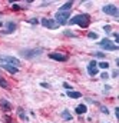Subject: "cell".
Wrapping results in <instances>:
<instances>
[{
  "label": "cell",
  "instance_id": "1",
  "mask_svg": "<svg viewBox=\"0 0 119 123\" xmlns=\"http://www.w3.org/2000/svg\"><path fill=\"white\" fill-rule=\"evenodd\" d=\"M69 25H78L79 27H82V29H86L88 26L90 25V16L88 13H82V14H76V16H73L69 22H67Z\"/></svg>",
  "mask_w": 119,
  "mask_h": 123
},
{
  "label": "cell",
  "instance_id": "2",
  "mask_svg": "<svg viewBox=\"0 0 119 123\" xmlns=\"http://www.w3.org/2000/svg\"><path fill=\"white\" fill-rule=\"evenodd\" d=\"M43 53V49L42 47H34V49H23V50H20V56L23 57V59H34V57H39L40 55Z\"/></svg>",
  "mask_w": 119,
  "mask_h": 123
},
{
  "label": "cell",
  "instance_id": "3",
  "mask_svg": "<svg viewBox=\"0 0 119 123\" xmlns=\"http://www.w3.org/2000/svg\"><path fill=\"white\" fill-rule=\"evenodd\" d=\"M102 49H105V50H108V52H115V50H118L119 47H118V44H115L112 40H109L108 37L106 39H102L99 43H98Z\"/></svg>",
  "mask_w": 119,
  "mask_h": 123
},
{
  "label": "cell",
  "instance_id": "4",
  "mask_svg": "<svg viewBox=\"0 0 119 123\" xmlns=\"http://www.w3.org/2000/svg\"><path fill=\"white\" fill-rule=\"evenodd\" d=\"M69 19H70V12H58L55 14V22L59 26L60 25H66L69 22Z\"/></svg>",
  "mask_w": 119,
  "mask_h": 123
},
{
  "label": "cell",
  "instance_id": "5",
  "mask_svg": "<svg viewBox=\"0 0 119 123\" xmlns=\"http://www.w3.org/2000/svg\"><path fill=\"white\" fill-rule=\"evenodd\" d=\"M0 63H7V64H12L17 69H19V66H22V62L13 56H0Z\"/></svg>",
  "mask_w": 119,
  "mask_h": 123
},
{
  "label": "cell",
  "instance_id": "6",
  "mask_svg": "<svg viewBox=\"0 0 119 123\" xmlns=\"http://www.w3.org/2000/svg\"><path fill=\"white\" fill-rule=\"evenodd\" d=\"M102 12H103L105 14H109V16H113V17H118V14H119L118 7L113 6V4H105V6L102 7Z\"/></svg>",
  "mask_w": 119,
  "mask_h": 123
},
{
  "label": "cell",
  "instance_id": "7",
  "mask_svg": "<svg viewBox=\"0 0 119 123\" xmlns=\"http://www.w3.org/2000/svg\"><path fill=\"white\" fill-rule=\"evenodd\" d=\"M40 23H42V26H43V27H46V29H52V30H55V29H58V27H59V25L55 22V19L43 17V19L40 20Z\"/></svg>",
  "mask_w": 119,
  "mask_h": 123
},
{
  "label": "cell",
  "instance_id": "8",
  "mask_svg": "<svg viewBox=\"0 0 119 123\" xmlns=\"http://www.w3.org/2000/svg\"><path fill=\"white\" fill-rule=\"evenodd\" d=\"M49 57L52 60H56V62H67V55L65 53H60V52H53V53H49Z\"/></svg>",
  "mask_w": 119,
  "mask_h": 123
},
{
  "label": "cell",
  "instance_id": "9",
  "mask_svg": "<svg viewBox=\"0 0 119 123\" xmlns=\"http://www.w3.org/2000/svg\"><path fill=\"white\" fill-rule=\"evenodd\" d=\"M88 73H89L90 76H96V74H98V63L95 60H92L89 63V66H88Z\"/></svg>",
  "mask_w": 119,
  "mask_h": 123
},
{
  "label": "cell",
  "instance_id": "10",
  "mask_svg": "<svg viewBox=\"0 0 119 123\" xmlns=\"http://www.w3.org/2000/svg\"><path fill=\"white\" fill-rule=\"evenodd\" d=\"M0 67H1V69H4V70H7L10 74H16V73L19 72V69H17V67H14V66H12V64H7V63H1V64H0Z\"/></svg>",
  "mask_w": 119,
  "mask_h": 123
},
{
  "label": "cell",
  "instance_id": "11",
  "mask_svg": "<svg viewBox=\"0 0 119 123\" xmlns=\"http://www.w3.org/2000/svg\"><path fill=\"white\" fill-rule=\"evenodd\" d=\"M4 26H6V30L1 31L3 34H4V33H6V34H9V33H13V31L16 30V27H17L14 22H6V23H4Z\"/></svg>",
  "mask_w": 119,
  "mask_h": 123
},
{
  "label": "cell",
  "instance_id": "12",
  "mask_svg": "<svg viewBox=\"0 0 119 123\" xmlns=\"http://www.w3.org/2000/svg\"><path fill=\"white\" fill-rule=\"evenodd\" d=\"M0 106H1V109H3L4 112H10V110H12V105H10V102L6 100V99H0Z\"/></svg>",
  "mask_w": 119,
  "mask_h": 123
},
{
  "label": "cell",
  "instance_id": "13",
  "mask_svg": "<svg viewBox=\"0 0 119 123\" xmlns=\"http://www.w3.org/2000/svg\"><path fill=\"white\" fill-rule=\"evenodd\" d=\"M75 112H76L78 115H83V113L88 112V107H86V105H78L76 109H75Z\"/></svg>",
  "mask_w": 119,
  "mask_h": 123
},
{
  "label": "cell",
  "instance_id": "14",
  "mask_svg": "<svg viewBox=\"0 0 119 123\" xmlns=\"http://www.w3.org/2000/svg\"><path fill=\"white\" fill-rule=\"evenodd\" d=\"M72 6H73V1H66L65 4H62L59 9V12H69L70 9H72Z\"/></svg>",
  "mask_w": 119,
  "mask_h": 123
},
{
  "label": "cell",
  "instance_id": "15",
  "mask_svg": "<svg viewBox=\"0 0 119 123\" xmlns=\"http://www.w3.org/2000/svg\"><path fill=\"white\" fill-rule=\"evenodd\" d=\"M67 96L70 99H80L82 97V93L80 92H73V90H67Z\"/></svg>",
  "mask_w": 119,
  "mask_h": 123
},
{
  "label": "cell",
  "instance_id": "16",
  "mask_svg": "<svg viewBox=\"0 0 119 123\" xmlns=\"http://www.w3.org/2000/svg\"><path fill=\"white\" fill-rule=\"evenodd\" d=\"M17 115H19V117H20L22 120H25V122H27V120H29V117L26 116V113H25V110H23L22 107H19V109H17Z\"/></svg>",
  "mask_w": 119,
  "mask_h": 123
},
{
  "label": "cell",
  "instance_id": "17",
  "mask_svg": "<svg viewBox=\"0 0 119 123\" xmlns=\"http://www.w3.org/2000/svg\"><path fill=\"white\" fill-rule=\"evenodd\" d=\"M62 119H63V120H72L73 117H72V115H70V112H69L67 109H65V110L62 112Z\"/></svg>",
  "mask_w": 119,
  "mask_h": 123
},
{
  "label": "cell",
  "instance_id": "18",
  "mask_svg": "<svg viewBox=\"0 0 119 123\" xmlns=\"http://www.w3.org/2000/svg\"><path fill=\"white\" fill-rule=\"evenodd\" d=\"M0 87H3V89H9V83H7L1 76H0Z\"/></svg>",
  "mask_w": 119,
  "mask_h": 123
},
{
  "label": "cell",
  "instance_id": "19",
  "mask_svg": "<svg viewBox=\"0 0 119 123\" xmlns=\"http://www.w3.org/2000/svg\"><path fill=\"white\" fill-rule=\"evenodd\" d=\"M98 66H99L100 69H103V70H106V69L109 67V63H108V62H100V63H99Z\"/></svg>",
  "mask_w": 119,
  "mask_h": 123
},
{
  "label": "cell",
  "instance_id": "20",
  "mask_svg": "<svg viewBox=\"0 0 119 123\" xmlns=\"http://www.w3.org/2000/svg\"><path fill=\"white\" fill-rule=\"evenodd\" d=\"M63 34H65V36H67V37H75V36H76L73 31H70V30H65V31H63Z\"/></svg>",
  "mask_w": 119,
  "mask_h": 123
},
{
  "label": "cell",
  "instance_id": "21",
  "mask_svg": "<svg viewBox=\"0 0 119 123\" xmlns=\"http://www.w3.org/2000/svg\"><path fill=\"white\" fill-rule=\"evenodd\" d=\"M88 37H89V39H93V40H96V39H98V33L89 31V33H88Z\"/></svg>",
  "mask_w": 119,
  "mask_h": 123
},
{
  "label": "cell",
  "instance_id": "22",
  "mask_svg": "<svg viewBox=\"0 0 119 123\" xmlns=\"http://www.w3.org/2000/svg\"><path fill=\"white\" fill-rule=\"evenodd\" d=\"M100 112H102L103 115H109V110H108L106 106H100Z\"/></svg>",
  "mask_w": 119,
  "mask_h": 123
},
{
  "label": "cell",
  "instance_id": "23",
  "mask_svg": "<svg viewBox=\"0 0 119 123\" xmlns=\"http://www.w3.org/2000/svg\"><path fill=\"white\" fill-rule=\"evenodd\" d=\"M95 56H96L98 59H105V55H103L102 52H96V53H95Z\"/></svg>",
  "mask_w": 119,
  "mask_h": 123
},
{
  "label": "cell",
  "instance_id": "24",
  "mask_svg": "<svg viewBox=\"0 0 119 123\" xmlns=\"http://www.w3.org/2000/svg\"><path fill=\"white\" fill-rule=\"evenodd\" d=\"M109 77H111V76H109L106 72H103V73L100 74V79H103V80H106V79H109Z\"/></svg>",
  "mask_w": 119,
  "mask_h": 123
},
{
  "label": "cell",
  "instance_id": "25",
  "mask_svg": "<svg viewBox=\"0 0 119 123\" xmlns=\"http://www.w3.org/2000/svg\"><path fill=\"white\" fill-rule=\"evenodd\" d=\"M27 23H30V25H37V23H39V20H37V19H29V20H27Z\"/></svg>",
  "mask_w": 119,
  "mask_h": 123
},
{
  "label": "cell",
  "instance_id": "26",
  "mask_svg": "<svg viewBox=\"0 0 119 123\" xmlns=\"http://www.w3.org/2000/svg\"><path fill=\"white\" fill-rule=\"evenodd\" d=\"M63 87H65V89H67V90H72V89H73V87H72V86H70L69 83H66V82L63 83Z\"/></svg>",
  "mask_w": 119,
  "mask_h": 123
},
{
  "label": "cell",
  "instance_id": "27",
  "mask_svg": "<svg viewBox=\"0 0 119 123\" xmlns=\"http://www.w3.org/2000/svg\"><path fill=\"white\" fill-rule=\"evenodd\" d=\"M12 9H13V10H16V12H17V10H22V7H20L19 4H13V6H12Z\"/></svg>",
  "mask_w": 119,
  "mask_h": 123
},
{
  "label": "cell",
  "instance_id": "28",
  "mask_svg": "<svg viewBox=\"0 0 119 123\" xmlns=\"http://www.w3.org/2000/svg\"><path fill=\"white\" fill-rule=\"evenodd\" d=\"M111 29H112V27H111L109 25H106V26H103V30L106 31V33H109V31H111Z\"/></svg>",
  "mask_w": 119,
  "mask_h": 123
},
{
  "label": "cell",
  "instance_id": "29",
  "mask_svg": "<svg viewBox=\"0 0 119 123\" xmlns=\"http://www.w3.org/2000/svg\"><path fill=\"white\" fill-rule=\"evenodd\" d=\"M40 86H42V87H46V89H50V85H47V83H45V82L40 83Z\"/></svg>",
  "mask_w": 119,
  "mask_h": 123
},
{
  "label": "cell",
  "instance_id": "30",
  "mask_svg": "<svg viewBox=\"0 0 119 123\" xmlns=\"http://www.w3.org/2000/svg\"><path fill=\"white\" fill-rule=\"evenodd\" d=\"M103 89H105V92H109V90H111V89H112V87H111V86H109V85H106V86H105V87H103Z\"/></svg>",
  "mask_w": 119,
  "mask_h": 123
},
{
  "label": "cell",
  "instance_id": "31",
  "mask_svg": "<svg viewBox=\"0 0 119 123\" xmlns=\"http://www.w3.org/2000/svg\"><path fill=\"white\" fill-rule=\"evenodd\" d=\"M118 70H113V72H112V77H116V76H118Z\"/></svg>",
  "mask_w": 119,
  "mask_h": 123
},
{
  "label": "cell",
  "instance_id": "32",
  "mask_svg": "<svg viewBox=\"0 0 119 123\" xmlns=\"http://www.w3.org/2000/svg\"><path fill=\"white\" fill-rule=\"evenodd\" d=\"M85 100H86V102H88V103H95V100H92V99H89V97H86V99H85Z\"/></svg>",
  "mask_w": 119,
  "mask_h": 123
},
{
  "label": "cell",
  "instance_id": "33",
  "mask_svg": "<svg viewBox=\"0 0 119 123\" xmlns=\"http://www.w3.org/2000/svg\"><path fill=\"white\" fill-rule=\"evenodd\" d=\"M115 115H116V117H119V107L115 109Z\"/></svg>",
  "mask_w": 119,
  "mask_h": 123
},
{
  "label": "cell",
  "instance_id": "34",
  "mask_svg": "<svg viewBox=\"0 0 119 123\" xmlns=\"http://www.w3.org/2000/svg\"><path fill=\"white\" fill-rule=\"evenodd\" d=\"M49 4H50V1H43L42 3V6H49Z\"/></svg>",
  "mask_w": 119,
  "mask_h": 123
},
{
  "label": "cell",
  "instance_id": "35",
  "mask_svg": "<svg viewBox=\"0 0 119 123\" xmlns=\"http://www.w3.org/2000/svg\"><path fill=\"white\" fill-rule=\"evenodd\" d=\"M6 122H7V123H12V119H10L9 116H6Z\"/></svg>",
  "mask_w": 119,
  "mask_h": 123
},
{
  "label": "cell",
  "instance_id": "36",
  "mask_svg": "<svg viewBox=\"0 0 119 123\" xmlns=\"http://www.w3.org/2000/svg\"><path fill=\"white\" fill-rule=\"evenodd\" d=\"M1 26H3V23H1V22H0V27H1Z\"/></svg>",
  "mask_w": 119,
  "mask_h": 123
}]
</instances>
